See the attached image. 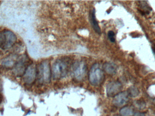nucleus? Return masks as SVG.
I'll list each match as a JSON object with an SVG mask.
<instances>
[{"mask_svg":"<svg viewBox=\"0 0 155 116\" xmlns=\"http://www.w3.org/2000/svg\"><path fill=\"white\" fill-rule=\"evenodd\" d=\"M104 79V71L99 64L93 65L89 72V80L93 85L98 86L102 84Z\"/></svg>","mask_w":155,"mask_h":116,"instance_id":"1","label":"nucleus"},{"mask_svg":"<svg viewBox=\"0 0 155 116\" xmlns=\"http://www.w3.org/2000/svg\"><path fill=\"white\" fill-rule=\"evenodd\" d=\"M68 71V65L63 59H58L54 63L52 67V74L55 79L65 76Z\"/></svg>","mask_w":155,"mask_h":116,"instance_id":"2","label":"nucleus"},{"mask_svg":"<svg viewBox=\"0 0 155 116\" xmlns=\"http://www.w3.org/2000/svg\"><path fill=\"white\" fill-rule=\"evenodd\" d=\"M16 40V35L11 31L7 30L0 33V48L9 49L15 44Z\"/></svg>","mask_w":155,"mask_h":116,"instance_id":"3","label":"nucleus"},{"mask_svg":"<svg viewBox=\"0 0 155 116\" xmlns=\"http://www.w3.org/2000/svg\"><path fill=\"white\" fill-rule=\"evenodd\" d=\"M39 80L43 83H49L51 78V72L49 63L44 61L40 65L38 72Z\"/></svg>","mask_w":155,"mask_h":116,"instance_id":"4","label":"nucleus"},{"mask_svg":"<svg viewBox=\"0 0 155 116\" xmlns=\"http://www.w3.org/2000/svg\"><path fill=\"white\" fill-rule=\"evenodd\" d=\"M74 74L77 80H82L86 73V65L83 62H78L74 66Z\"/></svg>","mask_w":155,"mask_h":116,"instance_id":"5","label":"nucleus"},{"mask_svg":"<svg viewBox=\"0 0 155 116\" xmlns=\"http://www.w3.org/2000/svg\"><path fill=\"white\" fill-rule=\"evenodd\" d=\"M122 85L121 83L117 81H113L107 84L106 86L107 94L108 96H115L118 94L122 89Z\"/></svg>","mask_w":155,"mask_h":116,"instance_id":"6","label":"nucleus"},{"mask_svg":"<svg viewBox=\"0 0 155 116\" xmlns=\"http://www.w3.org/2000/svg\"><path fill=\"white\" fill-rule=\"evenodd\" d=\"M128 100V95L127 92H122L116 95L113 100V104L115 106L120 107L124 105Z\"/></svg>","mask_w":155,"mask_h":116,"instance_id":"7","label":"nucleus"},{"mask_svg":"<svg viewBox=\"0 0 155 116\" xmlns=\"http://www.w3.org/2000/svg\"><path fill=\"white\" fill-rule=\"evenodd\" d=\"M36 75V68L33 66L28 67L24 75L25 82L27 84H30L34 82Z\"/></svg>","mask_w":155,"mask_h":116,"instance_id":"8","label":"nucleus"},{"mask_svg":"<svg viewBox=\"0 0 155 116\" xmlns=\"http://www.w3.org/2000/svg\"><path fill=\"white\" fill-rule=\"evenodd\" d=\"M90 19L91 25L93 26L95 32H96L98 34L101 33V29L98 25V23L96 19L95 11V10H92L90 14Z\"/></svg>","mask_w":155,"mask_h":116,"instance_id":"9","label":"nucleus"},{"mask_svg":"<svg viewBox=\"0 0 155 116\" xmlns=\"http://www.w3.org/2000/svg\"><path fill=\"white\" fill-rule=\"evenodd\" d=\"M104 70L110 75H114L117 72L116 65L113 63H106L104 65Z\"/></svg>","mask_w":155,"mask_h":116,"instance_id":"10","label":"nucleus"},{"mask_svg":"<svg viewBox=\"0 0 155 116\" xmlns=\"http://www.w3.org/2000/svg\"><path fill=\"white\" fill-rule=\"evenodd\" d=\"M119 113L121 116H132L134 114V110L129 107H124L121 108Z\"/></svg>","mask_w":155,"mask_h":116,"instance_id":"11","label":"nucleus"},{"mask_svg":"<svg viewBox=\"0 0 155 116\" xmlns=\"http://www.w3.org/2000/svg\"><path fill=\"white\" fill-rule=\"evenodd\" d=\"M128 96L132 98H135L138 96L139 91L138 88L135 86L130 87L127 91Z\"/></svg>","mask_w":155,"mask_h":116,"instance_id":"12","label":"nucleus"},{"mask_svg":"<svg viewBox=\"0 0 155 116\" xmlns=\"http://www.w3.org/2000/svg\"><path fill=\"white\" fill-rule=\"evenodd\" d=\"M115 34L113 31H109L108 33V36L109 40L112 42H114L115 41L114 38Z\"/></svg>","mask_w":155,"mask_h":116,"instance_id":"13","label":"nucleus"},{"mask_svg":"<svg viewBox=\"0 0 155 116\" xmlns=\"http://www.w3.org/2000/svg\"><path fill=\"white\" fill-rule=\"evenodd\" d=\"M13 64V62L10 60H6L3 62V65L7 67L12 65Z\"/></svg>","mask_w":155,"mask_h":116,"instance_id":"14","label":"nucleus"},{"mask_svg":"<svg viewBox=\"0 0 155 116\" xmlns=\"http://www.w3.org/2000/svg\"><path fill=\"white\" fill-rule=\"evenodd\" d=\"M135 116H145L144 114L141 113H137L135 114Z\"/></svg>","mask_w":155,"mask_h":116,"instance_id":"15","label":"nucleus"},{"mask_svg":"<svg viewBox=\"0 0 155 116\" xmlns=\"http://www.w3.org/2000/svg\"><path fill=\"white\" fill-rule=\"evenodd\" d=\"M3 100V96L2 95V94L0 93V104L2 103Z\"/></svg>","mask_w":155,"mask_h":116,"instance_id":"16","label":"nucleus"}]
</instances>
